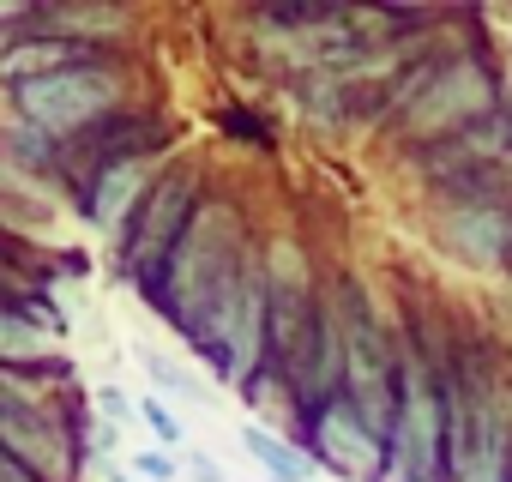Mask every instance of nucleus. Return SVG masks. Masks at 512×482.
Wrapping results in <instances>:
<instances>
[{"label":"nucleus","mask_w":512,"mask_h":482,"mask_svg":"<svg viewBox=\"0 0 512 482\" xmlns=\"http://www.w3.org/2000/svg\"><path fill=\"white\" fill-rule=\"evenodd\" d=\"M49 344H43V332L31 326V320H19V314H0V362H37Z\"/></svg>","instance_id":"10"},{"label":"nucleus","mask_w":512,"mask_h":482,"mask_svg":"<svg viewBox=\"0 0 512 482\" xmlns=\"http://www.w3.org/2000/svg\"><path fill=\"white\" fill-rule=\"evenodd\" d=\"M109 103H115V73H109V67H91V61H73V67H61V73H49V79L19 85V109H25L43 133L85 127V121H97Z\"/></svg>","instance_id":"3"},{"label":"nucleus","mask_w":512,"mask_h":482,"mask_svg":"<svg viewBox=\"0 0 512 482\" xmlns=\"http://www.w3.org/2000/svg\"><path fill=\"white\" fill-rule=\"evenodd\" d=\"M314 434H320V446H314L320 464H332V470H344V476L386 482V440L356 416L350 398H326L320 416H314Z\"/></svg>","instance_id":"4"},{"label":"nucleus","mask_w":512,"mask_h":482,"mask_svg":"<svg viewBox=\"0 0 512 482\" xmlns=\"http://www.w3.org/2000/svg\"><path fill=\"white\" fill-rule=\"evenodd\" d=\"M235 278H241V266H235V254H229V217H223L217 205H199V211L187 217V235H181L175 260H169V290H175L169 314L193 332V326L205 320V308H211Z\"/></svg>","instance_id":"2"},{"label":"nucleus","mask_w":512,"mask_h":482,"mask_svg":"<svg viewBox=\"0 0 512 482\" xmlns=\"http://www.w3.org/2000/svg\"><path fill=\"white\" fill-rule=\"evenodd\" d=\"M145 175H151L145 163H121V169L103 175V187H97V223H103V229H121V217H127V205L139 199Z\"/></svg>","instance_id":"9"},{"label":"nucleus","mask_w":512,"mask_h":482,"mask_svg":"<svg viewBox=\"0 0 512 482\" xmlns=\"http://www.w3.org/2000/svg\"><path fill=\"white\" fill-rule=\"evenodd\" d=\"M446 428H452L446 386L428 380L416 362H404L398 422L386 440V482H446Z\"/></svg>","instance_id":"1"},{"label":"nucleus","mask_w":512,"mask_h":482,"mask_svg":"<svg viewBox=\"0 0 512 482\" xmlns=\"http://www.w3.org/2000/svg\"><path fill=\"white\" fill-rule=\"evenodd\" d=\"M0 446H7L19 464H31L43 482L61 476V440H55V428L43 416H31V404H19V398H0Z\"/></svg>","instance_id":"7"},{"label":"nucleus","mask_w":512,"mask_h":482,"mask_svg":"<svg viewBox=\"0 0 512 482\" xmlns=\"http://www.w3.org/2000/svg\"><path fill=\"white\" fill-rule=\"evenodd\" d=\"M494 103V79L482 73V67H470V61H452L422 97H416V115H410V127L416 133H458V127H470V121H482V109Z\"/></svg>","instance_id":"5"},{"label":"nucleus","mask_w":512,"mask_h":482,"mask_svg":"<svg viewBox=\"0 0 512 482\" xmlns=\"http://www.w3.org/2000/svg\"><path fill=\"white\" fill-rule=\"evenodd\" d=\"M151 374L163 380V392H175V398H199V404H205V386H193V380H187V374H175L169 362H157V356H151Z\"/></svg>","instance_id":"12"},{"label":"nucleus","mask_w":512,"mask_h":482,"mask_svg":"<svg viewBox=\"0 0 512 482\" xmlns=\"http://www.w3.org/2000/svg\"><path fill=\"white\" fill-rule=\"evenodd\" d=\"M241 446H247V458L260 464L272 482H314V470H320V458L314 452H302L296 440H284V434H272V428H241Z\"/></svg>","instance_id":"8"},{"label":"nucleus","mask_w":512,"mask_h":482,"mask_svg":"<svg viewBox=\"0 0 512 482\" xmlns=\"http://www.w3.org/2000/svg\"><path fill=\"white\" fill-rule=\"evenodd\" d=\"M193 476H199V482H223V476H217V464H211V458H193Z\"/></svg>","instance_id":"15"},{"label":"nucleus","mask_w":512,"mask_h":482,"mask_svg":"<svg viewBox=\"0 0 512 482\" xmlns=\"http://www.w3.org/2000/svg\"><path fill=\"white\" fill-rule=\"evenodd\" d=\"M139 416L151 422V434H157L163 446H181V422H175V416H169V410H163L157 398H145V404H139Z\"/></svg>","instance_id":"11"},{"label":"nucleus","mask_w":512,"mask_h":482,"mask_svg":"<svg viewBox=\"0 0 512 482\" xmlns=\"http://www.w3.org/2000/svg\"><path fill=\"white\" fill-rule=\"evenodd\" d=\"M181 211H187V181L157 187V193H151V205H145V217H139V229H133V241H127L133 272H139L151 290H163V284H169V260H175V248H181V235H187Z\"/></svg>","instance_id":"6"},{"label":"nucleus","mask_w":512,"mask_h":482,"mask_svg":"<svg viewBox=\"0 0 512 482\" xmlns=\"http://www.w3.org/2000/svg\"><path fill=\"white\" fill-rule=\"evenodd\" d=\"M133 470H139V476H151V482H175V464H169V458H157V452H139V458H133Z\"/></svg>","instance_id":"13"},{"label":"nucleus","mask_w":512,"mask_h":482,"mask_svg":"<svg viewBox=\"0 0 512 482\" xmlns=\"http://www.w3.org/2000/svg\"><path fill=\"white\" fill-rule=\"evenodd\" d=\"M0 482H43V476H37L31 464H19V458H13L7 446H0Z\"/></svg>","instance_id":"14"}]
</instances>
